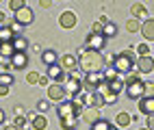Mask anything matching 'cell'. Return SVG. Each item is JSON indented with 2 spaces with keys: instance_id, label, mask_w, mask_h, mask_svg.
Masks as SVG:
<instances>
[{
  "instance_id": "d590c367",
  "label": "cell",
  "mask_w": 154,
  "mask_h": 130,
  "mask_svg": "<svg viewBox=\"0 0 154 130\" xmlns=\"http://www.w3.org/2000/svg\"><path fill=\"white\" fill-rule=\"evenodd\" d=\"M137 52H139V56H150V48H148L146 44H141V46L137 48Z\"/></svg>"
},
{
  "instance_id": "ac0fdd59",
  "label": "cell",
  "mask_w": 154,
  "mask_h": 130,
  "mask_svg": "<svg viewBox=\"0 0 154 130\" xmlns=\"http://www.w3.org/2000/svg\"><path fill=\"white\" fill-rule=\"evenodd\" d=\"M130 15L132 17H137V20H141V17H148V9L143 7L141 2H135L130 7Z\"/></svg>"
},
{
  "instance_id": "6da1fadb",
  "label": "cell",
  "mask_w": 154,
  "mask_h": 130,
  "mask_svg": "<svg viewBox=\"0 0 154 130\" xmlns=\"http://www.w3.org/2000/svg\"><path fill=\"white\" fill-rule=\"evenodd\" d=\"M78 69H80L83 74L102 72V69H104V54H102V50L80 48V56H78Z\"/></svg>"
},
{
  "instance_id": "e575fe53",
  "label": "cell",
  "mask_w": 154,
  "mask_h": 130,
  "mask_svg": "<svg viewBox=\"0 0 154 130\" xmlns=\"http://www.w3.org/2000/svg\"><path fill=\"white\" fill-rule=\"evenodd\" d=\"M13 124H15V126H20V128H24V126L28 124V119H26V117H22V115H17V117L13 119Z\"/></svg>"
},
{
  "instance_id": "5b68a950",
  "label": "cell",
  "mask_w": 154,
  "mask_h": 130,
  "mask_svg": "<svg viewBox=\"0 0 154 130\" xmlns=\"http://www.w3.org/2000/svg\"><path fill=\"white\" fill-rule=\"evenodd\" d=\"M28 65V54L26 52H15L11 59H9V63L5 65V69L9 72V69H24Z\"/></svg>"
},
{
  "instance_id": "9a60e30c",
  "label": "cell",
  "mask_w": 154,
  "mask_h": 130,
  "mask_svg": "<svg viewBox=\"0 0 154 130\" xmlns=\"http://www.w3.org/2000/svg\"><path fill=\"white\" fill-rule=\"evenodd\" d=\"M141 35H143L146 41H154V17H148L141 24Z\"/></svg>"
},
{
  "instance_id": "836d02e7",
  "label": "cell",
  "mask_w": 154,
  "mask_h": 130,
  "mask_svg": "<svg viewBox=\"0 0 154 130\" xmlns=\"http://www.w3.org/2000/svg\"><path fill=\"white\" fill-rule=\"evenodd\" d=\"M37 108H39V113H46L48 108H50V104H48V100H39V102H37Z\"/></svg>"
},
{
  "instance_id": "277c9868",
  "label": "cell",
  "mask_w": 154,
  "mask_h": 130,
  "mask_svg": "<svg viewBox=\"0 0 154 130\" xmlns=\"http://www.w3.org/2000/svg\"><path fill=\"white\" fill-rule=\"evenodd\" d=\"M80 111H83V108H78L74 100H67V102L59 104V117L61 119H65V117H78Z\"/></svg>"
},
{
  "instance_id": "8fae6325",
  "label": "cell",
  "mask_w": 154,
  "mask_h": 130,
  "mask_svg": "<svg viewBox=\"0 0 154 130\" xmlns=\"http://www.w3.org/2000/svg\"><path fill=\"white\" fill-rule=\"evenodd\" d=\"M137 69L141 74H152L154 72V59L152 56H139L137 59Z\"/></svg>"
},
{
  "instance_id": "60d3db41",
  "label": "cell",
  "mask_w": 154,
  "mask_h": 130,
  "mask_svg": "<svg viewBox=\"0 0 154 130\" xmlns=\"http://www.w3.org/2000/svg\"><path fill=\"white\" fill-rule=\"evenodd\" d=\"M39 5H42L44 9H50L52 7V0H39Z\"/></svg>"
},
{
  "instance_id": "603a6c76",
  "label": "cell",
  "mask_w": 154,
  "mask_h": 130,
  "mask_svg": "<svg viewBox=\"0 0 154 130\" xmlns=\"http://www.w3.org/2000/svg\"><path fill=\"white\" fill-rule=\"evenodd\" d=\"M30 124H33L35 130H46V128H48V119H46L44 115H35L33 119H30Z\"/></svg>"
},
{
  "instance_id": "b9f144b4",
  "label": "cell",
  "mask_w": 154,
  "mask_h": 130,
  "mask_svg": "<svg viewBox=\"0 0 154 130\" xmlns=\"http://www.w3.org/2000/svg\"><path fill=\"white\" fill-rule=\"evenodd\" d=\"M5 130H24V128H20V126H15V124H13V126H7Z\"/></svg>"
},
{
  "instance_id": "ab89813d",
  "label": "cell",
  "mask_w": 154,
  "mask_h": 130,
  "mask_svg": "<svg viewBox=\"0 0 154 130\" xmlns=\"http://www.w3.org/2000/svg\"><path fill=\"white\" fill-rule=\"evenodd\" d=\"M9 87H11V85H0V95H9Z\"/></svg>"
},
{
  "instance_id": "f6af8a7d",
  "label": "cell",
  "mask_w": 154,
  "mask_h": 130,
  "mask_svg": "<svg viewBox=\"0 0 154 130\" xmlns=\"http://www.w3.org/2000/svg\"><path fill=\"white\" fill-rule=\"evenodd\" d=\"M141 130H150V128H148V126H146V128H141Z\"/></svg>"
},
{
  "instance_id": "8d00e7d4",
  "label": "cell",
  "mask_w": 154,
  "mask_h": 130,
  "mask_svg": "<svg viewBox=\"0 0 154 130\" xmlns=\"http://www.w3.org/2000/svg\"><path fill=\"white\" fill-rule=\"evenodd\" d=\"M102 31H104V24L102 22H96L94 26H91V33H102Z\"/></svg>"
},
{
  "instance_id": "2e32d148",
  "label": "cell",
  "mask_w": 154,
  "mask_h": 130,
  "mask_svg": "<svg viewBox=\"0 0 154 130\" xmlns=\"http://www.w3.org/2000/svg\"><path fill=\"white\" fill-rule=\"evenodd\" d=\"M139 111L146 117L150 113H154V98H139Z\"/></svg>"
},
{
  "instance_id": "4316f807",
  "label": "cell",
  "mask_w": 154,
  "mask_h": 130,
  "mask_svg": "<svg viewBox=\"0 0 154 130\" xmlns=\"http://www.w3.org/2000/svg\"><path fill=\"white\" fill-rule=\"evenodd\" d=\"M126 31L128 33H141V24H139L137 17H130L128 22H126Z\"/></svg>"
},
{
  "instance_id": "e0dca14e",
  "label": "cell",
  "mask_w": 154,
  "mask_h": 130,
  "mask_svg": "<svg viewBox=\"0 0 154 130\" xmlns=\"http://www.w3.org/2000/svg\"><path fill=\"white\" fill-rule=\"evenodd\" d=\"M15 52L17 50L13 48V41H0V54H2L5 59H11Z\"/></svg>"
},
{
  "instance_id": "8992f818",
  "label": "cell",
  "mask_w": 154,
  "mask_h": 130,
  "mask_svg": "<svg viewBox=\"0 0 154 130\" xmlns=\"http://www.w3.org/2000/svg\"><path fill=\"white\" fill-rule=\"evenodd\" d=\"M78 119H83L85 124L94 126V124L98 122V119H102V117H100V108H98V106H85L83 111H80Z\"/></svg>"
},
{
  "instance_id": "d6a6232c",
  "label": "cell",
  "mask_w": 154,
  "mask_h": 130,
  "mask_svg": "<svg viewBox=\"0 0 154 130\" xmlns=\"http://www.w3.org/2000/svg\"><path fill=\"white\" fill-rule=\"evenodd\" d=\"M143 98H154V85L146 83V89H143Z\"/></svg>"
},
{
  "instance_id": "52a82bcc",
  "label": "cell",
  "mask_w": 154,
  "mask_h": 130,
  "mask_svg": "<svg viewBox=\"0 0 154 130\" xmlns=\"http://www.w3.org/2000/svg\"><path fill=\"white\" fill-rule=\"evenodd\" d=\"M65 85H61V83H52L48 87V98L52 100V102H63L65 100Z\"/></svg>"
},
{
  "instance_id": "bcb514c9",
  "label": "cell",
  "mask_w": 154,
  "mask_h": 130,
  "mask_svg": "<svg viewBox=\"0 0 154 130\" xmlns=\"http://www.w3.org/2000/svg\"><path fill=\"white\" fill-rule=\"evenodd\" d=\"M69 130H76V128H69Z\"/></svg>"
},
{
  "instance_id": "9c48e42d",
  "label": "cell",
  "mask_w": 154,
  "mask_h": 130,
  "mask_svg": "<svg viewBox=\"0 0 154 130\" xmlns=\"http://www.w3.org/2000/svg\"><path fill=\"white\" fill-rule=\"evenodd\" d=\"M98 93H102V98H104V102H106V104H113V102L117 100V95H119V93H115V91L111 89V85H109L106 80H102V83H100Z\"/></svg>"
},
{
  "instance_id": "cb8c5ba5",
  "label": "cell",
  "mask_w": 154,
  "mask_h": 130,
  "mask_svg": "<svg viewBox=\"0 0 154 130\" xmlns=\"http://www.w3.org/2000/svg\"><path fill=\"white\" fill-rule=\"evenodd\" d=\"M115 126L117 128H126V126H130V122H132V117L128 115V113H124V111H122V113H117V117H115Z\"/></svg>"
},
{
  "instance_id": "44dd1931",
  "label": "cell",
  "mask_w": 154,
  "mask_h": 130,
  "mask_svg": "<svg viewBox=\"0 0 154 130\" xmlns=\"http://www.w3.org/2000/svg\"><path fill=\"white\" fill-rule=\"evenodd\" d=\"M91 130H117V126L109 122V119H98V122L91 126Z\"/></svg>"
},
{
  "instance_id": "484cf974",
  "label": "cell",
  "mask_w": 154,
  "mask_h": 130,
  "mask_svg": "<svg viewBox=\"0 0 154 130\" xmlns=\"http://www.w3.org/2000/svg\"><path fill=\"white\" fill-rule=\"evenodd\" d=\"M102 35H104L106 39H109V37H115V35H117V24L109 20V22L104 24V31H102Z\"/></svg>"
},
{
  "instance_id": "ee69618b",
  "label": "cell",
  "mask_w": 154,
  "mask_h": 130,
  "mask_svg": "<svg viewBox=\"0 0 154 130\" xmlns=\"http://www.w3.org/2000/svg\"><path fill=\"white\" fill-rule=\"evenodd\" d=\"M0 26H5V13H0Z\"/></svg>"
},
{
  "instance_id": "7bdbcfd3",
  "label": "cell",
  "mask_w": 154,
  "mask_h": 130,
  "mask_svg": "<svg viewBox=\"0 0 154 130\" xmlns=\"http://www.w3.org/2000/svg\"><path fill=\"white\" fill-rule=\"evenodd\" d=\"M2 122H5V111L0 108V124H2Z\"/></svg>"
},
{
  "instance_id": "7402d4cb",
  "label": "cell",
  "mask_w": 154,
  "mask_h": 130,
  "mask_svg": "<svg viewBox=\"0 0 154 130\" xmlns=\"http://www.w3.org/2000/svg\"><path fill=\"white\" fill-rule=\"evenodd\" d=\"M42 61H44L46 65H54V63L59 61V56H57L54 50H44V52H42Z\"/></svg>"
},
{
  "instance_id": "f546056e",
  "label": "cell",
  "mask_w": 154,
  "mask_h": 130,
  "mask_svg": "<svg viewBox=\"0 0 154 130\" xmlns=\"http://www.w3.org/2000/svg\"><path fill=\"white\" fill-rule=\"evenodd\" d=\"M117 76H122L115 67H109V69H104V80H113V78H117Z\"/></svg>"
},
{
  "instance_id": "7c38bea8",
  "label": "cell",
  "mask_w": 154,
  "mask_h": 130,
  "mask_svg": "<svg viewBox=\"0 0 154 130\" xmlns=\"http://www.w3.org/2000/svg\"><path fill=\"white\" fill-rule=\"evenodd\" d=\"M76 22H78V17H76V13H72V11H63L59 15V24L63 28H74Z\"/></svg>"
},
{
  "instance_id": "83f0119b",
  "label": "cell",
  "mask_w": 154,
  "mask_h": 130,
  "mask_svg": "<svg viewBox=\"0 0 154 130\" xmlns=\"http://www.w3.org/2000/svg\"><path fill=\"white\" fill-rule=\"evenodd\" d=\"M78 122V117H65V119H61V128L63 130H69V128H74Z\"/></svg>"
},
{
  "instance_id": "ffe728a7",
  "label": "cell",
  "mask_w": 154,
  "mask_h": 130,
  "mask_svg": "<svg viewBox=\"0 0 154 130\" xmlns=\"http://www.w3.org/2000/svg\"><path fill=\"white\" fill-rule=\"evenodd\" d=\"M106 83L111 85V89H113V91H115V93H122V91H124V89H126V80H124V78H122V76L113 78V80H106Z\"/></svg>"
},
{
  "instance_id": "4dcf8cb0",
  "label": "cell",
  "mask_w": 154,
  "mask_h": 130,
  "mask_svg": "<svg viewBox=\"0 0 154 130\" xmlns=\"http://www.w3.org/2000/svg\"><path fill=\"white\" fill-rule=\"evenodd\" d=\"M39 78H42V76H39L37 72H28V74H26V83H28V85H35V83L39 85Z\"/></svg>"
},
{
  "instance_id": "5bb4252c",
  "label": "cell",
  "mask_w": 154,
  "mask_h": 130,
  "mask_svg": "<svg viewBox=\"0 0 154 130\" xmlns=\"http://www.w3.org/2000/svg\"><path fill=\"white\" fill-rule=\"evenodd\" d=\"M33 20H35V15H33V11H30L28 7H24V9H20V11H15V22H20L22 26L30 24Z\"/></svg>"
},
{
  "instance_id": "f1b7e54d",
  "label": "cell",
  "mask_w": 154,
  "mask_h": 130,
  "mask_svg": "<svg viewBox=\"0 0 154 130\" xmlns=\"http://www.w3.org/2000/svg\"><path fill=\"white\" fill-rule=\"evenodd\" d=\"M26 7V0H9V9L15 13V11H20V9H24Z\"/></svg>"
},
{
  "instance_id": "d4e9b609",
  "label": "cell",
  "mask_w": 154,
  "mask_h": 130,
  "mask_svg": "<svg viewBox=\"0 0 154 130\" xmlns=\"http://www.w3.org/2000/svg\"><path fill=\"white\" fill-rule=\"evenodd\" d=\"M13 48L17 50V52H26V48H28V41H26V37L17 35V37L13 39Z\"/></svg>"
},
{
  "instance_id": "d6986e66",
  "label": "cell",
  "mask_w": 154,
  "mask_h": 130,
  "mask_svg": "<svg viewBox=\"0 0 154 130\" xmlns=\"http://www.w3.org/2000/svg\"><path fill=\"white\" fill-rule=\"evenodd\" d=\"M17 35L11 26H0V41H13Z\"/></svg>"
},
{
  "instance_id": "3957f363",
  "label": "cell",
  "mask_w": 154,
  "mask_h": 130,
  "mask_svg": "<svg viewBox=\"0 0 154 130\" xmlns=\"http://www.w3.org/2000/svg\"><path fill=\"white\" fill-rule=\"evenodd\" d=\"M143 89H146V83H143L141 78H137V80H132V83H126L124 91L130 100H139V98H143Z\"/></svg>"
},
{
  "instance_id": "ba28073f",
  "label": "cell",
  "mask_w": 154,
  "mask_h": 130,
  "mask_svg": "<svg viewBox=\"0 0 154 130\" xmlns=\"http://www.w3.org/2000/svg\"><path fill=\"white\" fill-rule=\"evenodd\" d=\"M48 76L52 78V80H57V83H65L69 74L61 67V63H54V65H48Z\"/></svg>"
},
{
  "instance_id": "1f68e13d",
  "label": "cell",
  "mask_w": 154,
  "mask_h": 130,
  "mask_svg": "<svg viewBox=\"0 0 154 130\" xmlns=\"http://www.w3.org/2000/svg\"><path fill=\"white\" fill-rule=\"evenodd\" d=\"M0 85H13V76L9 72H2L0 74Z\"/></svg>"
},
{
  "instance_id": "74e56055",
  "label": "cell",
  "mask_w": 154,
  "mask_h": 130,
  "mask_svg": "<svg viewBox=\"0 0 154 130\" xmlns=\"http://www.w3.org/2000/svg\"><path fill=\"white\" fill-rule=\"evenodd\" d=\"M146 126H148L150 130H154V113H150V115H148V119H146Z\"/></svg>"
},
{
  "instance_id": "7a4b0ae2",
  "label": "cell",
  "mask_w": 154,
  "mask_h": 130,
  "mask_svg": "<svg viewBox=\"0 0 154 130\" xmlns=\"http://www.w3.org/2000/svg\"><path fill=\"white\" fill-rule=\"evenodd\" d=\"M132 52H135L132 48H126L124 52L115 54V59H113V67H115L119 74H130L132 69H135L137 63H135V54H132Z\"/></svg>"
},
{
  "instance_id": "f35d334b",
  "label": "cell",
  "mask_w": 154,
  "mask_h": 130,
  "mask_svg": "<svg viewBox=\"0 0 154 130\" xmlns=\"http://www.w3.org/2000/svg\"><path fill=\"white\" fill-rule=\"evenodd\" d=\"M48 78H50V76H42V78H39V85H42V87H46V89L50 87V80H48Z\"/></svg>"
},
{
  "instance_id": "30bf717a",
  "label": "cell",
  "mask_w": 154,
  "mask_h": 130,
  "mask_svg": "<svg viewBox=\"0 0 154 130\" xmlns=\"http://www.w3.org/2000/svg\"><path fill=\"white\" fill-rule=\"evenodd\" d=\"M106 44V37L102 35V33H91L87 37V46L85 48H91V50H102Z\"/></svg>"
},
{
  "instance_id": "4fadbf2b",
  "label": "cell",
  "mask_w": 154,
  "mask_h": 130,
  "mask_svg": "<svg viewBox=\"0 0 154 130\" xmlns=\"http://www.w3.org/2000/svg\"><path fill=\"white\" fill-rule=\"evenodd\" d=\"M59 63H61V67H63L65 72H74V69L78 67V59L74 54H63L59 59Z\"/></svg>"
}]
</instances>
